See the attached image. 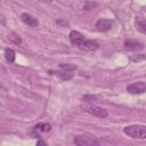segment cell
Segmentation results:
<instances>
[{
    "instance_id": "cell-9",
    "label": "cell",
    "mask_w": 146,
    "mask_h": 146,
    "mask_svg": "<svg viewBox=\"0 0 146 146\" xmlns=\"http://www.w3.org/2000/svg\"><path fill=\"white\" fill-rule=\"evenodd\" d=\"M70 40H71V42L73 44L80 46V43L84 40V36L80 32H78V31H71V33H70Z\"/></svg>"
},
{
    "instance_id": "cell-8",
    "label": "cell",
    "mask_w": 146,
    "mask_h": 146,
    "mask_svg": "<svg viewBox=\"0 0 146 146\" xmlns=\"http://www.w3.org/2000/svg\"><path fill=\"white\" fill-rule=\"evenodd\" d=\"M96 27H97V30L98 31H100V32H106V31H108L111 27H112V21H110V19H99V21H97V23H96Z\"/></svg>"
},
{
    "instance_id": "cell-7",
    "label": "cell",
    "mask_w": 146,
    "mask_h": 146,
    "mask_svg": "<svg viewBox=\"0 0 146 146\" xmlns=\"http://www.w3.org/2000/svg\"><path fill=\"white\" fill-rule=\"evenodd\" d=\"M82 50H86V51H95L97 48H98V43L94 40H83L80 46H79Z\"/></svg>"
},
{
    "instance_id": "cell-15",
    "label": "cell",
    "mask_w": 146,
    "mask_h": 146,
    "mask_svg": "<svg viewBox=\"0 0 146 146\" xmlns=\"http://www.w3.org/2000/svg\"><path fill=\"white\" fill-rule=\"evenodd\" d=\"M59 67L62 68V70H66V71H74L76 67L74 66V65H70V64H60L59 65Z\"/></svg>"
},
{
    "instance_id": "cell-16",
    "label": "cell",
    "mask_w": 146,
    "mask_h": 146,
    "mask_svg": "<svg viewBox=\"0 0 146 146\" xmlns=\"http://www.w3.org/2000/svg\"><path fill=\"white\" fill-rule=\"evenodd\" d=\"M42 1H44V2H51L52 0H42Z\"/></svg>"
},
{
    "instance_id": "cell-4",
    "label": "cell",
    "mask_w": 146,
    "mask_h": 146,
    "mask_svg": "<svg viewBox=\"0 0 146 146\" xmlns=\"http://www.w3.org/2000/svg\"><path fill=\"white\" fill-rule=\"evenodd\" d=\"M127 91L129 94H132V95H137V94H144L146 92V83L145 82H135V83H131L127 87Z\"/></svg>"
},
{
    "instance_id": "cell-11",
    "label": "cell",
    "mask_w": 146,
    "mask_h": 146,
    "mask_svg": "<svg viewBox=\"0 0 146 146\" xmlns=\"http://www.w3.org/2000/svg\"><path fill=\"white\" fill-rule=\"evenodd\" d=\"M51 74L57 75L62 80H70V79L73 78V72L72 71H66V70H64V71H55V72H51Z\"/></svg>"
},
{
    "instance_id": "cell-2",
    "label": "cell",
    "mask_w": 146,
    "mask_h": 146,
    "mask_svg": "<svg viewBox=\"0 0 146 146\" xmlns=\"http://www.w3.org/2000/svg\"><path fill=\"white\" fill-rule=\"evenodd\" d=\"M81 108H82L84 112L90 113V114H92V115H95V116H97V117H100V119H104V117H106V116L108 115V113H107L106 110H104V108H102V107H98V106H95V105H91V104L82 105Z\"/></svg>"
},
{
    "instance_id": "cell-5",
    "label": "cell",
    "mask_w": 146,
    "mask_h": 146,
    "mask_svg": "<svg viewBox=\"0 0 146 146\" xmlns=\"http://www.w3.org/2000/svg\"><path fill=\"white\" fill-rule=\"evenodd\" d=\"M124 48L130 51H139V50L144 49V43L138 40H125Z\"/></svg>"
},
{
    "instance_id": "cell-3",
    "label": "cell",
    "mask_w": 146,
    "mask_h": 146,
    "mask_svg": "<svg viewBox=\"0 0 146 146\" xmlns=\"http://www.w3.org/2000/svg\"><path fill=\"white\" fill-rule=\"evenodd\" d=\"M74 144L79 146H90V145H98L100 144L99 140L95 139L94 137H87V136H78L74 139Z\"/></svg>"
},
{
    "instance_id": "cell-10",
    "label": "cell",
    "mask_w": 146,
    "mask_h": 146,
    "mask_svg": "<svg viewBox=\"0 0 146 146\" xmlns=\"http://www.w3.org/2000/svg\"><path fill=\"white\" fill-rule=\"evenodd\" d=\"M135 26L136 30L139 31L143 34H146V19L143 17H136V22H135Z\"/></svg>"
},
{
    "instance_id": "cell-6",
    "label": "cell",
    "mask_w": 146,
    "mask_h": 146,
    "mask_svg": "<svg viewBox=\"0 0 146 146\" xmlns=\"http://www.w3.org/2000/svg\"><path fill=\"white\" fill-rule=\"evenodd\" d=\"M21 19H22L23 23H25L26 25H29L31 27H36L39 25L38 19L34 16H32L31 14H27V13H23L21 15Z\"/></svg>"
},
{
    "instance_id": "cell-13",
    "label": "cell",
    "mask_w": 146,
    "mask_h": 146,
    "mask_svg": "<svg viewBox=\"0 0 146 146\" xmlns=\"http://www.w3.org/2000/svg\"><path fill=\"white\" fill-rule=\"evenodd\" d=\"M5 57L9 63H13L15 60V51L13 49H10V48H7L5 50Z\"/></svg>"
},
{
    "instance_id": "cell-1",
    "label": "cell",
    "mask_w": 146,
    "mask_h": 146,
    "mask_svg": "<svg viewBox=\"0 0 146 146\" xmlns=\"http://www.w3.org/2000/svg\"><path fill=\"white\" fill-rule=\"evenodd\" d=\"M123 132L135 139H146V125L140 124H133L128 125L123 129Z\"/></svg>"
},
{
    "instance_id": "cell-12",
    "label": "cell",
    "mask_w": 146,
    "mask_h": 146,
    "mask_svg": "<svg viewBox=\"0 0 146 146\" xmlns=\"http://www.w3.org/2000/svg\"><path fill=\"white\" fill-rule=\"evenodd\" d=\"M50 129H51V125L49 123H44V122H40V123L35 124V127H34V130L38 132H48V131H50Z\"/></svg>"
},
{
    "instance_id": "cell-14",
    "label": "cell",
    "mask_w": 146,
    "mask_h": 146,
    "mask_svg": "<svg viewBox=\"0 0 146 146\" xmlns=\"http://www.w3.org/2000/svg\"><path fill=\"white\" fill-rule=\"evenodd\" d=\"M9 40H10L11 42H14L15 44H19V43L22 42L21 38H19L17 34H15V33H10V34H9Z\"/></svg>"
}]
</instances>
